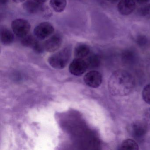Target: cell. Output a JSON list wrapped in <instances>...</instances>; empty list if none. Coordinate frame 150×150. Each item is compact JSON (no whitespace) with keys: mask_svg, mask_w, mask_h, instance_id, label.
Instances as JSON below:
<instances>
[{"mask_svg":"<svg viewBox=\"0 0 150 150\" xmlns=\"http://www.w3.org/2000/svg\"><path fill=\"white\" fill-rule=\"evenodd\" d=\"M135 86V80L130 73L125 70L115 71L110 77L109 91L112 95L124 96L132 93Z\"/></svg>","mask_w":150,"mask_h":150,"instance_id":"obj_1","label":"cell"},{"mask_svg":"<svg viewBox=\"0 0 150 150\" xmlns=\"http://www.w3.org/2000/svg\"><path fill=\"white\" fill-rule=\"evenodd\" d=\"M71 49L70 46L65 47L49 57V64L55 69H63L68 64L71 58Z\"/></svg>","mask_w":150,"mask_h":150,"instance_id":"obj_2","label":"cell"},{"mask_svg":"<svg viewBox=\"0 0 150 150\" xmlns=\"http://www.w3.org/2000/svg\"><path fill=\"white\" fill-rule=\"evenodd\" d=\"M11 28L13 32L16 36L23 38L28 35L30 31L31 26L27 20L16 19L12 21Z\"/></svg>","mask_w":150,"mask_h":150,"instance_id":"obj_3","label":"cell"},{"mask_svg":"<svg viewBox=\"0 0 150 150\" xmlns=\"http://www.w3.org/2000/svg\"><path fill=\"white\" fill-rule=\"evenodd\" d=\"M55 29L53 25L49 22H43L38 24L34 29V34L39 40H45L54 33Z\"/></svg>","mask_w":150,"mask_h":150,"instance_id":"obj_4","label":"cell"},{"mask_svg":"<svg viewBox=\"0 0 150 150\" xmlns=\"http://www.w3.org/2000/svg\"><path fill=\"white\" fill-rule=\"evenodd\" d=\"M148 125L144 120H137L133 122L131 125V132L133 137L140 139L144 137L147 131Z\"/></svg>","mask_w":150,"mask_h":150,"instance_id":"obj_5","label":"cell"},{"mask_svg":"<svg viewBox=\"0 0 150 150\" xmlns=\"http://www.w3.org/2000/svg\"><path fill=\"white\" fill-rule=\"evenodd\" d=\"M63 39L58 34L50 37L43 43L45 51L49 52L57 51L62 45Z\"/></svg>","mask_w":150,"mask_h":150,"instance_id":"obj_6","label":"cell"},{"mask_svg":"<svg viewBox=\"0 0 150 150\" xmlns=\"http://www.w3.org/2000/svg\"><path fill=\"white\" fill-rule=\"evenodd\" d=\"M37 38L31 35H28L23 38L21 43L23 46L33 49L37 53H42L45 51L43 45Z\"/></svg>","mask_w":150,"mask_h":150,"instance_id":"obj_7","label":"cell"},{"mask_svg":"<svg viewBox=\"0 0 150 150\" xmlns=\"http://www.w3.org/2000/svg\"><path fill=\"white\" fill-rule=\"evenodd\" d=\"M87 68L86 60L83 59L76 58L70 64L69 71L73 75L80 76L86 71Z\"/></svg>","mask_w":150,"mask_h":150,"instance_id":"obj_8","label":"cell"},{"mask_svg":"<svg viewBox=\"0 0 150 150\" xmlns=\"http://www.w3.org/2000/svg\"><path fill=\"white\" fill-rule=\"evenodd\" d=\"M86 84L90 87L96 88L100 86L102 81V76L99 72L92 71L87 73L84 78Z\"/></svg>","mask_w":150,"mask_h":150,"instance_id":"obj_9","label":"cell"},{"mask_svg":"<svg viewBox=\"0 0 150 150\" xmlns=\"http://www.w3.org/2000/svg\"><path fill=\"white\" fill-rule=\"evenodd\" d=\"M135 0H120L117 5V10L122 16L131 14L136 8Z\"/></svg>","mask_w":150,"mask_h":150,"instance_id":"obj_10","label":"cell"},{"mask_svg":"<svg viewBox=\"0 0 150 150\" xmlns=\"http://www.w3.org/2000/svg\"><path fill=\"white\" fill-rule=\"evenodd\" d=\"M23 9L30 14H35L39 13H45V7L43 4L36 2L34 0H28L23 4Z\"/></svg>","mask_w":150,"mask_h":150,"instance_id":"obj_11","label":"cell"},{"mask_svg":"<svg viewBox=\"0 0 150 150\" xmlns=\"http://www.w3.org/2000/svg\"><path fill=\"white\" fill-rule=\"evenodd\" d=\"M90 47L86 44L79 43L74 49V55L76 58L83 59L89 55Z\"/></svg>","mask_w":150,"mask_h":150,"instance_id":"obj_12","label":"cell"},{"mask_svg":"<svg viewBox=\"0 0 150 150\" xmlns=\"http://www.w3.org/2000/svg\"><path fill=\"white\" fill-rule=\"evenodd\" d=\"M1 41L2 45H8L13 42L14 36L13 32L6 27H2L0 32Z\"/></svg>","mask_w":150,"mask_h":150,"instance_id":"obj_13","label":"cell"},{"mask_svg":"<svg viewBox=\"0 0 150 150\" xmlns=\"http://www.w3.org/2000/svg\"><path fill=\"white\" fill-rule=\"evenodd\" d=\"M67 0H50L51 7L57 13L64 12L67 6Z\"/></svg>","mask_w":150,"mask_h":150,"instance_id":"obj_14","label":"cell"},{"mask_svg":"<svg viewBox=\"0 0 150 150\" xmlns=\"http://www.w3.org/2000/svg\"><path fill=\"white\" fill-rule=\"evenodd\" d=\"M120 149L123 150H138L139 149V147L135 140L128 139L122 141L120 146Z\"/></svg>","mask_w":150,"mask_h":150,"instance_id":"obj_15","label":"cell"},{"mask_svg":"<svg viewBox=\"0 0 150 150\" xmlns=\"http://www.w3.org/2000/svg\"><path fill=\"white\" fill-rule=\"evenodd\" d=\"M88 68L97 66L100 62L99 57L95 55H92L87 58L86 60Z\"/></svg>","mask_w":150,"mask_h":150,"instance_id":"obj_16","label":"cell"},{"mask_svg":"<svg viewBox=\"0 0 150 150\" xmlns=\"http://www.w3.org/2000/svg\"><path fill=\"white\" fill-rule=\"evenodd\" d=\"M139 15L143 18L150 19V4L145 5L139 11Z\"/></svg>","mask_w":150,"mask_h":150,"instance_id":"obj_17","label":"cell"},{"mask_svg":"<svg viewBox=\"0 0 150 150\" xmlns=\"http://www.w3.org/2000/svg\"><path fill=\"white\" fill-rule=\"evenodd\" d=\"M137 44L140 47H146L149 45L150 40L149 38L144 35H139L136 39Z\"/></svg>","mask_w":150,"mask_h":150,"instance_id":"obj_18","label":"cell"},{"mask_svg":"<svg viewBox=\"0 0 150 150\" xmlns=\"http://www.w3.org/2000/svg\"><path fill=\"white\" fill-rule=\"evenodd\" d=\"M142 98L146 103L150 104V83L146 85L143 88Z\"/></svg>","mask_w":150,"mask_h":150,"instance_id":"obj_19","label":"cell"},{"mask_svg":"<svg viewBox=\"0 0 150 150\" xmlns=\"http://www.w3.org/2000/svg\"><path fill=\"white\" fill-rule=\"evenodd\" d=\"M144 120L147 124L148 126L150 127V108L147 109L144 115Z\"/></svg>","mask_w":150,"mask_h":150,"instance_id":"obj_20","label":"cell"},{"mask_svg":"<svg viewBox=\"0 0 150 150\" xmlns=\"http://www.w3.org/2000/svg\"><path fill=\"white\" fill-rule=\"evenodd\" d=\"M135 1L139 4H145L149 2L150 0H135Z\"/></svg>","mask_w":150,"mask_h":150,"instance_id":"obj_21","label":"cell"},{"mask_svg":"<svg viewBox=\"0 0 150 150\" xmlns=\"http://www.w3.org/2000/svg\"><path fill=\"white\" fill-rule=\"evenodd\" d=\"M12 1L15 3L19 4V3H22V2H25L26 0H12Z\"/></svg>","mask_w":150,"mask_h":150,"instance_id":"obj_22","label":"cell"},{"mask_svg":"<svg viewBox=\"0 0 150 150\" xmlns=\"http://www.w3.org/2000/svg\"><path fill=\"white\" fill-rule=\"evenodd\" d=\"M34 1L38 2V3H40V4H43L44 3L46 2L48 0H34Z\"/></svg>","mask_w":150,"mask_h":150,"instance_id":"obj_23","label":"cell"},{"mask_svg":"<svg viewBox=\"0 0 150 150\" xmlns=\"http://www.w3.org/2000/svg\"><path fill=\"white\" fill-rule=\"evenodd\" d=\"M8 0H1V5H6L8 2Z\"/></svg>","mask_w":150,"mask_h":150,"instance_id":"obj_24","label":"cell"},{"mask_svg":"<svg viewBox=\"0 0 150 150\" xmlns=\"http://www.w3.org/2000/svg\"><path fill=\"white\" fill-rule=\"evenodd\" d=\"M108 2L111 3H115L117 2L118 0H106Z\"/></svg>","mask_w":150,"mask_h":150,"instance_id":"obj_25","label":"cell"}]
</instances>
